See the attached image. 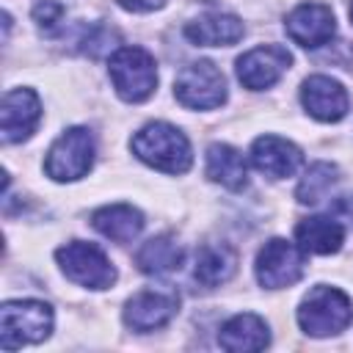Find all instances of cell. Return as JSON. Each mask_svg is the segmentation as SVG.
Wrapping results in <instances>:
<instances>
[{
    "label": "cell",
    "instance_id": "obj_12",
    "mask_svg": "<svg viewBox=\"0 0 353 353\" xmlns=\"http://www.w3.org/2000/svg\"><path fill=\"white\" fill-rule=\"evenodd\" d=\"M301 102L306 113L317 121H339L347 113V91L339 80L328 74H312L301 85Z\"/></svg>",
    "mask_w": 353,
    "mask_h": 353
},
{
    "label": "cell",
    "instance_id": "obj_23",
    "mask_svg": "<svg viewBox=\"0 0 353 353\" xmlns=\"http://www.w3.org/2000/svg\"><path fill=\"white\" fill-rule=\"evenodd\" d=\"M66 8L58 3V0H39L33 6V22L44 30V33H55L61 28V19H63Z\"/></svg>",
    "mask_w": 353,
    "mask_h": 353
},
{
    "label": "cell",
    "instance_id": "obj_22",
    "mask_svg": "<svg viewBox=\"0 0 353 353\" xmlns=\"http://www.w3.org/2000/svg\"><path fill=\"white\" fill-rule=\"evenodd\" d=\"M336 182H339L336 165H331V163H314V165H309V171H306L303 179L298 182L295 199H298L301 204H317V201H323V199L328 196V190H331Z\"/></svg>",
    "mask_w": 353,
    "mask_h": 353
},
{
    "label": "cell",
    "instance_id": "obj_15",
    "mask_svg": "<svg viewBox=\"0 0 353 353\" xmlns=\"http://www.w3.org/2000/svg\"><path fill=\"white\" fill-rule=\"evenodd\" d=\"M245 33L240 17L226 11H207L185 25V36L199 47H229Z\"/></svg>",
    "mask_w": 353,
    "mask_h": 353
},
{
    "label": "cell",
    "instance_id": "obj_5",
    "mask_svg": "<svg viewBox=\"0 0 353 353\" xmlns=\"http://www.w3.org/2000/svg\"><path fill=\"white\" fill-rule=\"evenodd\" d=\"M94 165V132L88 127H69L50 146L44 171L55 182H74Z\"/></svg>",
    "mask_w": 353,
    "mask_h": 353
},
{
    "label": "cell",
    "instance_id": "obj_17",
    "mask_svg": "<svg viewBox=\"0 0 353 353\" xmlns=\"http://www.w3.org/2000/svg\"><path fill=\"white\" fill-rule=\"evenodd\" d=\"M237 270V251L229 243H204L196 251V268L193 276L204 287L226 284Z\"/></svg>",
    "mask_w": 353,
    "mask_h": 353
},
{
    "label": "cell",
    "instance_id": "obj_8",
    "mask_svg": "<svg viewBox=\"0 0 353 353\" xmlns=\"http://www.w3.org/2000/svg\"><path fill=\"white\" fill-rule=\"evenodd\" d=\"M303 268H306L303 248L281 237L268 240L256 254V281L268 290L292 287L295 281H301Z\"/></svg>",
    "mask_w": 353,
    "mask_h": 353
},
{
    "label": "cell",
    "instance_id": "obj_2",
    "mask_svg": "<svg viewBox=\"0 0 353 353\" xmlns=\"http://www.w3.org/2000/svg\"><path fill=\"white\" fill-rule=\"evenodd\" d=\"M353 323V301L336 290L317 284L298 306V325L309 336H331L345 331Z\"/></svg>",
    "mask_w": 353,
    "mask_h": 353
},
{
    "label": "cell",
    "instance_id": "obj_10",
    "mask_svg": "<svg viewBox=\"0 0 353 353\" xmlns=\"http://www.w3.org/2000/svg\"><path fill=\"white\" fill-rule=\"evenodd\" d=\"M39 119H41V102L33 88H11L3 94V108H0L3 143H19L30 138Z\"/></svg>",
    "mask_w": 353,
    "mask_h": 353
},
{
    "label": "cell",
    "instance_id": "obj_9",
    "mask_svg": "<svg viewBox=\"0 0 353 353\" xmlns=\"http://www.w3.org/2000/svg\"><path fill=\"white\" fill-rule=\"evenodd\" d=\"M290 63H292V55L287 52V47L259 44L237 58V80L251 91H262L279 83V77L290 69Z\"/></svg>",
    "mask_w": 353,
    "mask_h": 353
},
{
    "label": "cell",
    "instance_id": "obj_24",
    "mask_svg": "<svg viewBox=\"0 0 353 353\" xmlns=\"http://www.w3.org/2000/svg\"><path fill=\"white\" fill-rule=\"evenodd\" d=\"M331 215L334 218H342L353 226V193L350 196H339L334 204H331Z\"/></svg>",
    "mask_w": 353,
    "mask_h": 353
},
{
    "label": "cell",
    "instance_id": "obj_18",
    "mask_svg": "<svg viewBox=\"0 0 353 353\" xmlns=\"http://www.w3.org/2000/svg\"><path fill=\"white\" fill-rule=\"evenodd\" d=\"M91 226L113 243H130L132 237L141 234L143 215L132 204H108L91 215Z\"/></svg>",
    "mask_w": 353,
    "mask_h": 353
},
{
    "label": "cell",
    "instance_id": "obj_25",
    "mask_svg": "<svg viewBox=\"0 0 353 353\" xmlns=\"http://www.w3.org/2000/svg\"><path fill=\"white\" fill-rule=\"evenodd\" d=\"M121 8H127V11H135V14H146V11H154V8H160L165 0H116Z\"/></svg>",
    "mask_w": 353,
    "mask_h": 353
},
{
    "label": "cell",
    "instance_id": "obj_1",
    "mask_svg": "<svg viewBox=\"0 0 353 353\" xmlns=\"http://www.w3.org/2000/svg\"><path fill=\"white\" fill-rule=\"evenodd\" d=\"M130 146L138 160H143L146 165L165 171V174H185L193 160L188 138L168 121H152V124L141 127L132 135Z\"/></svg>",
    "mask_w": 353,
    "mask_h": 353
},
{
    "label": "cell",
    "instance_id": "obj_16",
    "mask_svg": "<svg viewBox=\"0 0 353 353\" xmlns=\"http://www.w3.org/2000/svg\"><path fill=\"white\" fill-rule=\"evenodd\" d=\"M268 342H270V334H268L265 320L256 314H248V312L226 320L221 325V334H218V345L223 350H232V353L262 350V347H268Z\"/></svg>",
    "mask_w": 353,
    "mask_h": 353
},
{
    "label": "cell",
    "instance_id": "obj_21",
    "mask_svg": "<svg viewBox=\"0 0 353 353\" xmlns=\"http://www.w3.org/2000/svg\"><path fill=\"white\" fill-rule=\"evenodd\" d=\"M182 259H185V251L171 234H160V237L146 240L135 254V265L146 276H163V273L179 270Z\"/></svg>",
    "mask_w": 353,
    "mask_h": 353
},
{
    "label": "cell",
    "instance_id": "obj_3",
    "mask_svg": "<svg viewBox=\"0 0 353 353\" xmlns=\"http://www.w3.org/2000/svg\"><path fill=\"white\" fill-rule=\"evenodd\" d=\"M52 331V309L44 301H6L0 309V347L44 342Z\"/></svg>",
    "mask_w": 353,
    "mask_h": 353
},
{
    "label": "cell",
    "instance_id": "obj_26",
    "mask_svg": "<svg viewBox=\"0 0 353 353\" xmlns=\"http://www.w3.org/2000/svg\"><path fill=\"white\" fill-rule=\"evenodd\" d=\"M350 19H353V3H350Z\"/></svg>",
    "mask_w": 353,
    "mask_h": 353
},
{
    "label": "cell",
    "instance_id": "obj_20",
    "mask_svg": "<svg viewBox=\"0 0 353 353\" xmlns=\"http://www.w3.org/2000/svg\"><path fill=\"white\" fill-rule=\"evenodd\" d=\"M207 176L229 190H243L248 182L245 157L229 143H212L207 149Z\"/></svg>",
    "mask_w": 353,
    "mask_h": 353
},
{
    "label": "cell",
    "instance_id": "obj_14",
    "mask_svg": "<svg viewBox=\"0 0 353 353\" xmlns=\"http://www.w3.org/2000/svg\"><path fill=\"white\" fill-rule=\"evenodd\" d=\"M251 163L256 171H262L265 176L270 179H284V176H292L301 163H303V152L287 141V138H279V135H259L254 143H251Z\"/></svg>",
    "mask_w": 353,
    "mask_h": 353
},
{
    "label": "cell",
    "instance_id": "obj_6",
    "mask_svg": "<svg viewBox=\"0 0 353 353\" xmlns=\"http://www.w3.org/2000/svg\"><path fill=\"white\" fill-rule=\"evenodd\" d=\"M55 259H58L63 276L72 279L80 287L108 290L116 281V268L110 265V259L105 256V251L97 248L94 243L72 240V243H66V245H61L55 251Z\"/></svg>",
    "mask_w": 353,
    "mask_h": 353
},
{
    "label": "cell",
    "instance_id": "obj_11",
    "mask_svg": "<svg viewBox=\"0 0 353 353\" xmlns=\"http://www.w3.org/2000/svg\"><path fill=\"white\" fill-rule=\"evenodd\" d=\"M287 36L301 47H323L336 33L334 11L325 3H301L287 14Z\"/></svg>",
    "mask_w": 353,
    "mask_h": 353
},
{
    "label": "cell",
    "instance_id": "obj_19",
    "mask_svg": "<svg viewBox=\"0 0 353 353\" xmlns=\"http://www.w3.org/2000/svg\"><path fill=\"white\" fill-rule=\"evenodd\" d=\"M295 240L303 248V254H336L345 243V229L325 215H312L303 218L295 226Z\"/></svg>",
    "mask_w": 353,
    "mask_h": 353
},
{
    "label": "cell",
    "instance_id": "obj_7",
    "mask_svg": "<svg viewBox=\"0 0 353 353\" xmlns=\"http://www.w3.org/2000/svg\"><path fill=\"white\" fill-rule=\"evenodd\" d=\"M174 97L190 110H212L226 99V77L212 61L188 63L174 80Z\"/></svg>",
    "mask_w": 353,
    "mask_h": 353
},
{
    "label": "cell",
    "instance_id": "obj_13",
    "mask_svg": "<svg viewBox=\"0 0 353 353\" xmlns=\"http://www.w3.org/2000/svg\"><path fill=\"white\" fill-rule=\"evenodd\" d=\"M179 309V298L176 292H160V290H143L138 295H132L124 306V323L132 331H154L163 328Z\"/></svg>",
    "mask_w": 353,
    "mask_h": 353
},
{
    "label": "cell",
    "instance_id": "obj_4",
    "mask_svg": "<svg viewBox=\"0 0 353 353\" xmlns=\"http://www.w3.org/2000/svg\"><path fill=\"white\" fill-rule=\"evenodd\" d=\"M116 94L124 102H143L154 94L157 63L143 47H119L108 63Z\"/></svg>",
    "mask_w": 353,
    "mask_h": 353
}]
</instances>
